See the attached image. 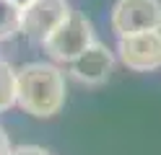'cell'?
Here are the masks:
<instances>
[{"label": "cell", "instance_id": "cell-7", "mask_svg": "<svg viewBox=\"0 0 161 155\" xmlns=\"http://www.w3.org/2000/svg\"><path fill=\"white\" fill-rule=\"evenodd\" d=\"M21 34V8L13 0H0V41Z\"/></svg>", "mask_w": 161, "mask_h": 155}, {"label": "cell", "instance_id": "cell-5", "mask_svg": "<svg viewBox=\"0 0 161 155\" xmlns=\"http://www.w3.org/2000/svg\"><path fill=\"white\" fill-rule=\"evenodd\" d=\"M119 59L135 72H148L161 67V31H138L119 36Z\"/></svg>", "mask_w": 161, "mask_h": 155}, {"label": "cell", "instance_id": "cell-11", "mask_svg": "<svg viewBox=\"0 0 161 155\" xmlns=\"http://www.w3.org/2000/svg\"><path fill=\"white\" fill-rule=\"evenodd\" d=\"M13 3H16L18 8H24V5H29V3H31V0H13Z\"/></svg>", "mask_w": 161, "mask_h": 155}, {"label": "cell", "instance_id": "cell-3", "mask_svg": "<svg viewBox=\"0 0 161 155\" xmlns=\"http://www.w3.org/2000/svg\"><path fill=\"white\" fill-rule=\"evenodd\" d=\"M112 28L119 36L138 31H161V0H117Z\"/></svg>", "mask_w": 161, "mask_h": 155}, {"label": "cell", "instance_id": "cell-1", "mask_svg": "<svg viewBox=\"0 0 161 155\" xmlns=\"http://www.w3.org/2000/svg\"><path fill=\"white\" fill-rule=\"evenodd\" d=\"M16 103L31 116H55L65 103V75L47 62L24 65L16 70Z\"/></svg>", "mask_w": 161, "mask_h": 155}, {"label": "cell", "instance_id": "cell-9", "mask_svg": "<svg viewBox=\"0 0 161 155\" xmlns=\"http://www.w3.org/2000/svg\"><path fill=\"white\" fill-rule=\"evenodd\" d=\"M11 155H49L44 147H36V145H21V147H13Z\"/></svg>", "mask_w": 161, "mask_h": 155}, {"label": "cell", "instance_id": "cell-6", "mask_svg": "<svg viewBox=\"0 0 161 155\" xmlns=\"http://www.w3.org/2000/svg\"><path fill=\"white\" fill-rule=\"evenodd\" d=\"M68 65H70V72H73L75 80L86 83V85H102L109 78L112 67H114V57L104 44L94 41L91 47L83 49L73 62H68Z\"/></svg>", "mask_w": 161, "mask_h": 155}, {"label": "cell", "instance_id": "cell-10", "mask_svg": "<svg viewBox=\"0 0 161 155\" xmlns=\"http://www.w3.org/2000/svg\"><path fill=\"white\" fill-rule=\"evenodd\" d=\"M11 142H8V134H5V129L0 127V155H11Z\"/></svg>", "mask_w": 161, "mask_h": 155}, {"label": "cell", "instance_id": "cell-4", "mask_svg": "<svg viewBox=\"0 0 161 155\" xmlns=\"http://www.w3.org/2000/svg\"><path fill=\"white\" fill-rule=\"evenodd\" d=\"M68 16V0H31L29 5L21 8V34L42 44Z\"/></svg>", "mask_w": 161, "mask_h": 155}, {"label": "cell", "instance_id": "cell-8", "mask_svg": "<svg viewBox=\"0 0 161 155\" xmlns=\"http://www.w3.org/2000/svg\"><path fill=\"white\" fill-rule=\"evenodd\" d=\"M16 103V70L0 59V111Z\"/></svg>", "mask_w": 161, "mask_h": 155}, {"label": "cell", "instance_id": "cell-2", "mask_svg": "<svg viewBox=\"0 0 161 155\" xmlns=\"http://www.w3.org/2000/svg\"><path fill=\"white\" fill-rule=\"evenodd\" d=\"M94 41L96 39H94L91 21H88L83 13L70 10V16L42 41V47H44L47 54L52 59H57V62H73L80 52L88 49Z\"/></svg>", "mask_w": 161, "mask_h": 155}]
</instances>
